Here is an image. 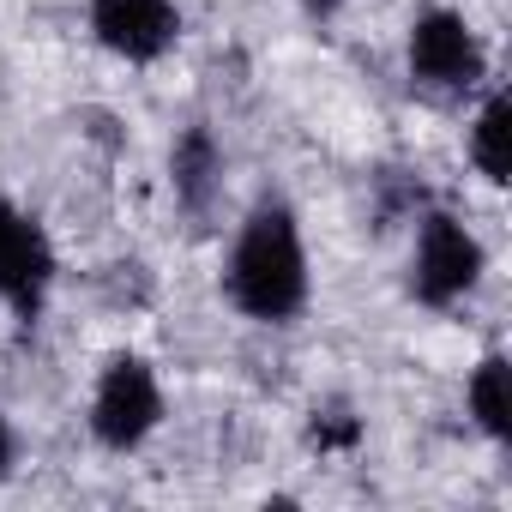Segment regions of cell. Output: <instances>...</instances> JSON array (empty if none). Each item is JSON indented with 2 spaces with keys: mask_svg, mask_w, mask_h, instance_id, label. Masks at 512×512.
Here are the masks:
<instances>
[{
  "mask_svg": "<svg viewBox=\"0 0 512 512\" xmlns=\"http://www.w3.org/2000/svg\"><path fill=\"white\" fill-rule=\"evenodd\" d=\"M229 296L253 320H290L308 302V260H302V235L284 205L253 211V223L235 241L229 260Z\"/></svg>",
  "mask_w": 512,
  "mask_h": 512,
  "instance_id": "cell-1",
  "label": "cell"
},
{
  "mask_svg": "<svg viewBox=\"0 0 512 512\" xmlns=\"http://www.w3.org/2000/svg\"><path fill=\"white\" fill-rule=\"evenodd\" d=\"M157 416H163V392H157L151 368L139 356H115L109 374H103V386H97V404H91L97 440L115 446V452H127V446H139L157 428Z\"/></svg>",
  "mask_w": 512,
  "mask_h": 512,
  "instance_id": "cell-2",
  "label": "cell"
},
{
  "mask_svg": "<svg viewBox=\"0 0 512 512\" xmlns=\"http://www.w3.org/2000/svg\"><path fill=\"white\" fill-rule=\"evenodd\" d=\"M476 272H482V247H476V235H470L464 223L440 217V211L422 217V235H416V278H410L416 302L452 308V302L476 284Z\"/></svg>",
  "mask_w": 512,
  "mask_h": 512,
  "instance_id": "cell-3",
  "label": "cell"
},
{
  "mask_svg": "<svg viewBox=\"0 0 512 512\" xmlns=\"http://www.w3.org/2000/svg\"><path fill=\"white\" fill-rule=\"evenodd\" d=\"M49 278H55L49 235L13 199H0V296L31 320L43 308V296H49Z\"/></svg>",
  "mask_w": 512,
  "mask_h": 512,
  "instance_id": "cell-4",
  "label": "cell"
},
{
  "mask_svg": "<svg viewBox=\"0 0 512 512\" xmlns=\"http://www.w3.org/2000/svg\"><path fill=\"white\" fill-rule=\"evenodd\" d=\"M410 67L440 91H470L482 79V43L458 13H422L410 31Z\"/></svg>",
  "mask_w": 512,
  "mask_h": 512,
  "instance_id": "cell-5",
  "label": "cell"
},
{
  "mask_svg": "<svg viewBox=\"0 0 512 512\" xmlns=\"http://www.w3.org/2000/svg\"><path fill=\"white\" fill-rule=\"evenodd\" d=\"M91 25H97V37H103L115 55H127V61H157V55L175 43V31H181V19H175L169 0H97V7H91Z\"/></svg>",
  "mask_w": 512,
  "mask_h": 512,
  "instance_id": "cell-6",
  "label": "cell"
},
{
  "mask_svg": "<svg viewBox=\"0 0 512 512\" xmlns=\"http://www.w3.org/2000/svg\"><path fill=\"white\" fill-rule=\"evenodd\" d=\"M175 193H181V205L187 211H205L211 205V193H217V175H223V151H217V139L205 133V127H187L181 133V145H175Z\"/></svg>",
  "mask_w": 512,
  "mask_h": 512,
  "instance_id": "cell-7",
  "label": "cell"
},
{
  "mask_svg": "<svg viewBox=\"0 0 512 512\" xmlns=\"http://www.w3.org/2000/svg\"><path fill=\"white\" fill-rule=\"evenodd\" d=\"M470 410H476V422H482L494 440L512 434V392H506V362H500V356H488V362L476 368V380H470Z\"/></svg>",
  "mask_w": 512,
  "mask_h": 512,
  "instance_id": "cell-8",
  "label": "cell"
},
{
  "mask_svg": "<svg viewBox=\"0 0 512 512\" xmlns=\"http://www.w3.org/2000/svg\"><path fill=\"white\" fill-rule=\"evenodd\" d=\"M506 139H512V109H506V97H494V103L482 109V121H476V139H470V151H476V163H482L488 181H506V175H512Z\"/></svg>",
  "mask_w": 512,
  "mask_h": 512,
  "instance_id": "cell-9",
  "label": "cell"
},
{
  "mask_svg": "<svg viewBox=\"0 0 512 512\" xmlns=\"http://www.w3.org/2000/svg\"><path fill=\"white\" fill-rule=\"evenodd\" d=\"M308 440H314L320 452H350V446L362 440V422H356L344 404H326V410H314V422H308Z\"/></svg>",
  "mask_w": 512,
  "mask_h": 512,
  "instance_id": "cell-10",
  "label": "cell"
},
{
  "mask_svg": "<svg viewBox=\"0 0 512 512\" xmlns=\"http://www.w3.org/2000/svg\"><path fill=\"white\" fill-rule=\"evenodd\" d=\"M7 464H13V428H7V416H0V476H7Z\"/></svg>",
  "mask_w": 512,
  "mask_h": 512,
  "instance_id": "cell-11",
  "label": "cell"
},
{
  "mask_svg": "<svg viewBox=\"0 0 512 512\" xmlns=\"http://www.w3.org/2000/svg\"><path fill=\"white\" fill-rule=\"evenodd\" d=\"M302 7H308V13H320V19H326V13H338V7H344V0H302Z\"/></svg>",
  "mask_w": 512,
  "mask_h": 512,
  "instance_id": "cell-12",
  "label": "cell"
}]
</instances>
